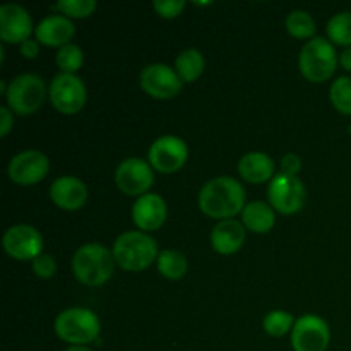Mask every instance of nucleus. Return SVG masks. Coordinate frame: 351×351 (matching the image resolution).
I'll use <instances>...</instances> for the list:
<instances>
[{"mask_svg": "<svg viewBox=\"0 0 351 351\" xmlns=\"http://www.w3.org/2000/svg\"><path fill=\"white\" fill-rule=\"evenodd\" d=\"M199 208L209 218H233L245 208V191L235 178L216 177L202 187L199 194Z\"/></svg>", "mask_w": 351, "mask_h": 351, "instance_id": "1", "label": "nucleus"}, {"mask_svg": "<svg viewBox=\"0 0 351 351\" xmlns=\"http://www.w3.org/2000/svg\"><path fill=\"white\" fill-rule=\"evenodd\" d=\"M115 257L99 243H88L77 249L72 259V271L77 281L88 287H101L112 278Z\"/></svg>", "mask_w": 351, "mask_h": 351, "instance_id": "2", "label": "nucleus"}, {"mask_svg": "<svg viewBox=\"0 0 351 351\" xmlns=\"http://www.w3.org/2000/svg\"><path fill=\"white\" fill-rule=\"evenodd\" d=\"M115 263L125 271H144L158 259V245L153 237L141 232H125L113 243Z\"/></svg>", "mask_w": 351, "mask_h": 351, "instance_id": "3", "label": "nucleus"}, {"mask_svg": "<svg viewBox=\"0 0 351 351\" xmlns=\"http://www.w3.org/2000/svg\"><path fill=\"white\" fill-rule=\"evenodd\" d=\"M55 332L58 338L72 346H84L99 335V319L89 308H67L55 319Z\"/></svg>", "mask_w": 351, "mask_h": 351, "instance_id": "4", "label": "nucleus"}, {"mask_svg": "<svg viewBox=\"0 0 351 351\" xmlns=\"http://www.w3.org/2000/svg\"><path fill=\"white\" fill-rule=\"evenodd\" d=\"M336 64H338V58H336L335 47L321 36L307 41L298 57L300 72L311 82L328 81L335 74Z\"/></svg>", "mask_w": 351, "mask_h": 351, "instance_id": "5", "label": "nucleus"}, {"mask_svg": "<svg viewBox=\"0 0 351 351\" xmlns=\"http://www.w3.org/2000/svg\"><path fill=\"white\" fill-rule=\"evenodd\" d=\"M7 103L17 115H31L38 112L47 98V86L40 75L21 74L12 79L7 88Z\"/></svg>", "mask_w": 351, "mask_h": 351, "instance_id": "6", "label": "nucleus"}, {"mask_svg": "<svg viewBox=\"0 0 351 351\" xmlns=\"http://www.w3.org/2000/svg\"><path fill=\"white\" fill-rule=\"evenodd\" d=\"M48 96L55 110L65 115H74L81 112L88 98L82 79H79L75 74H64V72L51 79Z\"/></svg>", "mask_w": 351, "mask_h": 351, "instance_id": "7", "label": "nucleus"}, {"mask_svg": "<svg viewBox=\"0 0 351 351\" xmlns=\"http://www.w3.org/2000/svg\"><path fill=\"white\" fill-rule=\"evenodd\" d=\"M271 206L281 215H295L304 208L305 187L295 175L278 173L267 189Z\"/></svg>", "mask_w": 351, "mask_h": 351, "instance_id": "8", "label": "nucleus"}, {"mask_svg": "<svg viewBox=\"0 0 351 351\" xmlns=\"http://www.w3.org/2000/svg\"><path fill=\"white\" fill-rule=\"evenodd\" d=\"M331 341V331L324 319L307 314L295 322L291 329V346L295 351H326Z\"/></svg>", "mask_w": 351, "mask_h": 351, "instance_id": "9", "label": "nucleus"}, {"mask_svg": "<svg viewBox=\"0 0 351 351\" xmlns=\"http://www.w3.org/2000/svg\"><path fill=\"white\" fill-rule=\"evenodd\" d=\"M149 165L161 173H175L185 165L189 156L187 144L175 136L158 137L149 147Z\"/></svg>", "mask_w": 351, "mask_h": 351, "instance_id": "10", "label": "nucleus"}, {"mask_svg": "<svg viewBox=\"0 0 351 351\" xmlns=\"http://www.w3.org/2000/svg\"><path fill=\"white\" fill-rule=\"evenodd\" d=\"M115 182L120 192L127 195H144L154 182L153 168L141 158H129L119 165L115 171Z\"/></svg>", "mask_w": 351, "mask_h": 351, "instance_id": "11", "label": "nucleus"}, {"mask_svg": "<svg viewBox=\"0 0 351 351\" xmlns=\"http://www.w3.org/2000/svg\"><path fill=\"white\" fill-rule=\"evenodd\" d=\"M3 249L7 256L16 261H34L38 256H41L43 237L33 226H10L3 235Z\"/></svg>", "mask_w": 351, "mask_h": 351, "instance_id": "12", "label": "nucleus"}, {"mask_svg": "<svg viewBox=\"0 0 351 351\" xmlns=\"http://www.w3.org/2000/svg\"><path fill=\"white\" fill-rule=\"evenodd\" d=\"M141 88L156 99H170L182 91V79L168 65L151 64L141 72Z\"/></svg>", "mask_w": 351, "mask_h": 351, "instance_id": "13", "label": "nucleus"}, {"mask_svg": "<svg viewBox=\"0 0 351 351\" xmlns=\"http://www.w3.org/2000/svg\"><path fill=\"white\" fill-rule=\"evenodd\" d=\"M48 170H50L48 158L41 151L27 149L10 160L7 173L14 184L34 185L47 177Z\"/></svg>", "mask_w": 351, "mask_h": 351, "instance_id": "14", "label": "nucleus"}, {"mask_svg": "<svg viewBox=\"0 0 351 351\" xmlns=\"http://www.w3.org/2000/svg\"><path fill=\"white\" fill-rule=\"evenodd\" d=\"M33 21L29 12L17 3L0 7V38L5 43H24L29 40Z\"/></svg>", "mask_w": 351, "mask_h": 351, "instance_id": "15", "label": "nucleus"}, {"mask_svg": "<svg viewBox=\"0 0 351 351\" xmlns=\"http://www.w3.org/2000/svg\"><path fill=\"white\" fill-rule=\"evenodd\" d=\"M167 202L158 194H144L132 206V221L143 232H154L167 221Z\"/></svg>", "mask_w": 351, "mask_h": 351, "instance_id": "16", "label": "nucleus"}, {"mask_svg": "<svg viewBox=\"0 0 351 351\" xmlns=\"http://www.w3.org/2000/svg\"><path fill=\"white\" fill-rule=\"evenodd\" d=\"M50 197L55 206L65 211H75L86 204L88 189L75 177H58L50 185Z\"/></svg>", "mask_w": 351, "mask_h": 351, "instance_id": "17", "label": "nucleus"}, {"mask_svg": "<svg viewBox=\"0 0 351 351\" xmlns=\"http://www.w3.org/2000/svg\"><path fill=\"white\" fill-rule=\"evenodd\" d=\"M75 27L65 16H48L34 29L36 41L47 47H65L72 40Z\"/></svg>", "mask_w": 351, "mask_h": 351, "instance_id": "18", "label": "nucleus"}, {"mask_svg": "<svg viewBox=\"0 0 351 351\" xmlns=\"http://www.w3.org/2000/svg\"><path fill=\"white\" fill-rule=\"evenodd\" d=\"M245 242V228L235 219H223L213 228L211 245L221 256L239 252Z\"/></svg>", "mask_w": 351, "mask_h": 351, "instance_id": "19", "label": "nucleus"}, {"mask_svg": "<svg viewBox=\"0 0 351 351\" xmlns=\"http://www.w3.org/2000/svg\"><path fill=\"white\" fill-rule=\"evenodd\" d=\"M239 173L249 184H264L274 175V161L266 153H249L239 161Z\"/></svg>", "mask_w": 351, "mask_h": 351, "instance_id": "20", "label": "nucleus"}, {"mask_svg": "<svg viewBox=\"0 0 351 351\" xmlns=\"http://www.w3.org/2000/svg\"><path fill=\"white\" fill-rule=\"evenodd\" d=\"M242 219L243 225L247 226V230L254 233H267L276 223L274 218V209L271 206H267L266 202H250L243 208L242 211Z\"/></svg>", "mask_w": 351, "mask_h": 351, "instance_id": "21", "label": "nucleus"}, {"mask_svg": "<svg viewBox=\"0 0 351 351\" xmlns=\"http://www.w3.org/2000/svg\"><path fill=\"white\" fill-rule=\"evenodd\" d=\"M175 71L184 82H194L204 71V57L195 48L184 50L175 60Z\"/></svg>", "mask_w": 351, "mask_h": 351, "instance_id": "22", "label": "nucleus"}, {"mask_svg": "<svg viewBox=\"0 0 351 351\" xmlns=\"http://www.w3.org/2000/svg\"><path fill=\"white\" fill-rule=\"evenodd\" d=\"M158 271L168 280H180L187 273V259L177 250H163L156 259Z\"/></svg>", "mask_w": 351, "mask_h": 351, "instance_id": "23", "label": "nucleus"}, {"mask_svg": "<svg viewBox=\"0 0 351 351\" xmlns=\"http://www.w3.org/2000/svg\"><path fill=\"white\" fill-rule=\"evenodd\" d=\"M285 26L291 36L300 38V40L312 38L315 34V21L305 10H293V12L288 14Z\"/></svg>", "mask_w": 351, "mask_h": 351, "instance_id": "24", "label": "nucleus"}, {"mask_svg": "<svg viewBox=\"0 0 351 351\" xmlns=\"http://www.w3.org/2000/svg\"><path fill=\"white\" fill-rule=\"evenodd\" d=\"M326 29L336 45L351 47V12H339L332 16Z\"/></svg>", "mask_w": 351, "mask_h": 351, "instance_id": "25", "label": "nucleus"}, {"mask_svg": "<svg viewBox=\"0 0 351 351\" xmlns=\"http://www.w3.org/2000/svg\"><path fill=\"white\" fill-rule=\"evenodd\" d=\"M331 101L343 115H351V77H338L331 86Z\"/></svg>", "mask_w": 351, "mask_h": 351, "instance_id": "26", "label": "nucleus"}, {"mask_svg": "<svg viewBox=\"0 0 351 351\" xmlns=\"http://www.w3.org/2000/svg\"><path fill=\"white\" fill-rule=\"evenodd\" d=\"M57 65L64 74H74L75 71H79L84 62V53H82L81 48L74 43H69L65 47H62L57 53Z\"/></svg>", "mask_w": 351, "mask_h": 351, "instance_id": "27", "label": "nucleus"}, {"mask_svg": "<svg viewBox=\"0 0 351 351\" xmlns=\"http://www.w3.org/2000/svg\"><path fill=\"white\" fill-rule=\"evenodd\" d=\"M293 324V315L283 311H273L264 317V329L273 338H281L287 335Z\"/></svg>", "mask_w": 351, "mask_h": 351, "instance_id": "28", "label": "nucleus"}, {"mask_svg": "<svg viewBox=\"0 0 351 351\" xmlns=\"http://www.w3.org/2000/svg\"><path fill=\"white\" fill-rule=\"evenodd\" d=\"M57 9L65 17H88L96 9L95 0H62L57 3Z\"/></svg>", "mask_w": 351, "mask_h": 351, "instance_id": "29", "label": "nucleus"}, {"mask_svg": "<svg viewBox=\"0 0 351 351\" xmlns=\"http://www.w3.org/2000/svg\"><path fill=\"white\" fill-rule=\"evenodd\" d=\"M153 7L161 17L173 19V17L180 16L182 10L185 9V0H156L153 2Z\"/></svg>", "mask_w": 351, "mask_h": 351, "instance_id": "30", "label": "nucleus"}, {"mask_svg": "<svg viewBox=\"0 0 351 351\" xmlns=\"http://www.w3.org/2000/svg\"><path fill=\"white\" fill-rule=\"evenodd\" d=\"M33 271L38 278H41V280H48V278L53 276L55 271H57V263H55L53 257L48 256V254H41V256H38L36 259L33 261Z\"/></svg>", "mask_w": 351, "mask_h": 351, "instance_id": "31", "label": "nucleus"}, {"mask_svg": "<svg viewBox=\"0 0 351 351\" xmlns=\"http://www.w3.org/2000/svg\"><path fill=\"white\" fill-rule=\"evenodd\" d=\"M281 167H283V173L295 175V177H297V173L302 168V161L300 158L295 156V154H287V156L283 158V161H281Z\"/></svg>", "mask_w": 351, "mask_h": 351, "instance_id": "32", "label": "nucleus"}, {"mask_svg": "<svg viewBox=\"0 0 351 351\" xmlns=\"http://www.w3.org/2000/svg\"><path fill=\"white\" fill-rule=\"evenodd\" d=\"M12 125H14L12 113H10L9 108L2 106V108H0V136L5 137L7 134L10 132V129H12Z\"/></svg>", "mask_w": 351, "mask_h": 351, "instance_id": "33", "label": "nucleus"}, {"mask_svg": "<svg viewBox=\"0 0 351 351\" xmlns=\"http://www.w3.org/2000/svg\"><path fill=\"white\" fill-rule=\"evenodd\" d=\"M40 50V45L34 40H26L24 43H21V53L24 58H34Z\"/></svg>", "mask_w": 351, "mask_h": 351, "instance_id": "34", "label": "nucleus"}, {"mask_svg": "<svg viewBox=\"0 0 351 351\" xmlns=\"http://www.w3.org/2000/svg\"><path fill=\"white\" fill-rule=\"evenodd\" d=\"M341 65L346 69V71L351 72V47L346 48L341 53Z\"/></svg>", "mask_w": 351, "mask_h": 351, "instance_id": "35", "label": "nucleus"}, {"mask_svg": "<svg viewBox=\"0 0 351 351\" xmlns=\"http://www.w3.org/2000/svg\"><path fill=\"white\" fill-rule=\"evenodd\" d=\"M65 351H93V350L86 348V346H71V348H67Z\"/></svg>", "mask_w": 351, "mask_h": 351, "instance_id": "36", "label": "nucleus"}]
</instances>
